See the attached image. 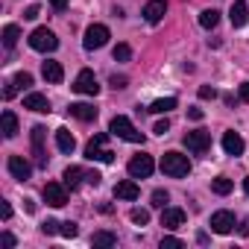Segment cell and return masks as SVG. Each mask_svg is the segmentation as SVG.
<instances>
[{
    "label": "cell",
    "instance_id": "obj_41",
    "mask_svg": "<svg viewBox=\"0 0 249 249\" xmlns=\"http://www.w3.org/2000/svg\"><path fill=\"white\" fill-rule=\"evenodd\" d=\"M188 117L191 120H202V108H188Z\"/></svg>",
    "mask_w": 249,
    "mask_h": 249
},
{
    "label": "cell",
    "instance_id": "obj_26",
    "mask_svg": "<svg viewBox=\"0 0 249 249\" xmlns=\"http://www.w3.org/2000/svg\"><path fill=\"white\" fill-rule=\"evenodd\" d=\"M18 38H21V30H18L15 24H6V27H3V44H6V50H12V47L18 44Z\"/></svg>",
    "mask_w": 249,
    "mask_h": 249
},
{
    "label": "cell",
    "instance_id": "obj_47",
    "mask_svg": "<svg viewBox=\"0 0 249 249\" xmlns=\"http://www.w3.org/2000/svg\"><path fill=\"white\" fill-rule=\"evenodd\" d=\"M243 191H246V194H249V176H246V179H243Z\"/></svg>",
    "mask_w": 249,
    "mask_h": 249
},
{
    "label": "cell",
    "instance_id": "obj_45",
    "mask_svg": "<svg viewBox=\"0 0 249 249\" xmlns=\"http://www.w3.org/2000/svg\"><path fill=\"white\" fill-rule=\"evenodd\" d=\"M24 208H27V211L33 214V211H36V202H33V199H24Z\"/></svg>",
    "mask_w": 249,
    "mask_h": 249
},
{
    "label": "cell",
    "instance_id": "obj_30",
    "mask_svg": "<svg viewBox=\"0 0 249 249\" xmlns=\"http://www.w3.org/2000/svg\"><path fill=\"white\" fill-rule=\"evenodd\" d=\"M129 59H132L129 44H117V47H114V62H129Z\"/></svg>",
    "mask_w": 249,
    "mask_h": 249
},
{
    "label": "cell",
    "instance_id": "obj_39",
    "mask_svg": "<svg viewBox=\"0 0 249 249\" xmlns=\"http://www.w3.org/2000/svg\"><path fill=\"white\" fill-rule=\"evenodd\" d=\"M50 6H53L56 12H65V9H68V0H50Z\"/></svg>",
    "mask_w": 249,
    "mask_h": 249
},
{
    "label": "cell",
    "instance_id": "obj_24",
    "mask_svg": "<svg viewBox=\"0 0 249 249\" xmlns=\"http://www.w3.org/2000/svg\"><path fill=\"white\" fill-rule=\"evenodd\" d=\"M179 103H176V97H164V100H156L147 111H156V114H167V111H173Z\"/></svg>",
    "mask_w": 249,
    "mask_h": 249
},
{
    "label": "cell",
    "instance_id": "obj_40",
    "mask_svg": "<svg viewBox=\"0 0 249 249\" xmlns=\"http://www.w3.org/2000/svg\"><path fill=\"white\" fill-rule=\"evenodd\" d=\"M0 217H3V220H9V217H12V205H9V202L0 205Z\"/></svg>",
    "mask_w": 249,
    "mask_h": 249
},
{
    "label": "cell",
    "instance_id": "obj_14",
    "mask_svg": "<svg viewBox=\"0 0 249 249\" xmlns=\"http://www.w3.org/2000/svg\"><path fill=\"white\" fill-rule=\"evenodd\" d=\"M164 15H167V3H164V0H150V3L144 6V18H147V24H159Z\"/></svg>",
    "mask_w": 249,
    "mask_h": 249
},
{
    "label": "cell",
    "instance_id": "obj_4",
    "mask_svg": "<svg viewBox=\"0 0 249 249\" xmlns=\"http://www.w3.org/2000/svg\"><path fill=\"white\" fill-rule=\"evenodd\" d=\"M30 47L38 50V53H53V50L59 47V38H56V33H50L47 27H38V30H33V36H30Z\"/></svg>",
    "mask_w": 249,
    "mask_h": 249
},
{
    "label": "cell",
    "instance_id": "obj_35",
    "mask_svg": "<svg viewBox=\"0 0 249 249\" xmlns=\"http://www.w3.org/2000/svg\"><path fill=\"white\" fill-rule=\"evenodd\" d=\"M153 132H156V135H167V132H170V120H167V117H164V120H159Z\"/></svg>",
    "mask_w": 249,
    "mask_h": 249
},
{
    "label": "cell",
    "instance_id": "obj_42",
    "mask_svg": "<svg viewBox=\"0 0 249 249\" xmlns=\"http://www.w3.org/2000/svg\"><path fill=\"white\" fill-rule=\"evenodd\" d=\"M161 246H182V240H179V237H164Z\"/></svg>",
    "mask_w": 249,
    "mask_h": 249
},
{
    "label": "cell",
    "instance_id": "obj_1",
    "mask_svg": "<svg viewBox=\"0 0 249 249\" xmlns=\"http://www.w3.org/2000/svg\"><path fill=\"white\" fill-rule=\"evenodd\" d=\"M108 132H111L114 138L129 141V144H144V132H138V129L132 126V120H129V117H123V114L111 117V123H108Z\"/></svg>",
    "mask_w": 249,
    "mask_h": 249
},
{
    "label": "cell",
    "instance_id": "obj_25",
    "mask_svg": "<svg viewBox=\"0 0 249 249\" xmlns=\"http://www.w3.org/2000/svg\"><path fill=\"white\" fill-rule=\"evenodd\" d=\"M217 21H220V12H217V9H202V12H199V27L214 30V27H217Z\"/></svg>",
    "mask_w": 249,
    "mask_h": 249
},
{
    "label": "cell",
    "instance_id": "obj_37",
    "mask_svg": "<svg viewBox=\"0 0 249 249\" xmlns=\"http://www.w3.org/2000/svg\"><path fill=\"white\" fill-rule=\"evenodd\" d=\"M108 82H111V88H114V91H120V88H126V76H111Z\"/></svg>",
    "mask_w": 249,
    "mask_h": 249
},
{
    "label": "cell",
    "instance_id": "obj_16",
    "mask_svg": "<svg viewBox=\"0 0 249 249\" xmlns=\"http://www.w3.org/2000/svg\"><path fill=\"white\" fill-rule=\"evenodd\" d=\"M223 150H226V156H243L246 144H243V138L237 132H226L223 135Z\"/></svg>",
    "mask_w": 249,
    "mask_h": 249
},
{
    "label": "cell",
    "instance_id": "obj_28",
    "mask_svg": "<svg viewBox=\"0 0 249 249\" xmlns=\"http://www.w3.org/2000/svg\"><path fill=\"white\" fill-rule=\"evenodd\" d=\"M211 191H214L217 196H226V194H231V179H226V176H217V179L211 182Z\"/></svg>",
    "mask_w": 249,
    "mask_h": 249
},
{
    "label": "cell",
    "instance_id": "obj_27",
    "mask_svg": "<svg viewBox=\"0 0 249 249\" xmlns=\"http://www.w3.org/2000/svg\"><path fill=\"white\" fill-rule=\"evenodd\" d=\"M91 243H94V246H114V243H117V234H114V231H94Z\"/></svg>",
    "mask_w": 249,
    "mask_h": 249
},
{
    "label": "cell",
    "instance_id": "obj_12",
    "mask_svg": "<svg viewBox=\"0 0 249 249\" xmlns=\"http://www.w3.org/2000/svg\"><path fill=\"white\" fill-rule=\"evenodd\" d=\"M234 226H237V223H234V214H231V211H217V214H211V231L229 234Z\"/></svg>",
    "mask_w": 249,
    "mask_h": 249
},
{
    "label": "cell",
    "instance_id": "obj_46",
    "mask_svg": "<svg viewBox=\"0 0 249 249\" xmlns=\"http://www.w3.org/2000/svg\"><path fill=\"white\" fill-rule=\"evenodd\" d=\"M240 234H249V217H246V223L240 226Z\"/></svg>",
    "mask_w": 249,
    "mask_h": 249
},
{
    "label": "cell",
    "instance_id": "obj_32",
    "mask_svg": "<svg viewBox=\"0 0 249 249\" xmlns=\"http://www.w3.org/2000/svg\"><path fill=\"white\" fill-rule=\"evenodd\" d=\"M12 82H15V85H18V91H21V88H30V85H33V76H30L27 71H21V73H15V79H12Z\"/></svg>",
    "mask_w": 249,
    "mask_h": 249
},
{
    "label": "cell",
    "instance_id": "obj_21",
    "mask_svg": "<svg viewBox=\"0 0 249 249\" xmlns=\"http://www.w3.org/2000/svg\"><path fill=\"white\" fill-rule=\"evenodd\" d=\"M56 147L62 150V153H73L76 150V138L71 135V129H56Z\"/></svg>",
    "mask_w": 249,
    "mask_h": 249
},
{
    "label": "cell",
    "instance_id": "obj_38",
    "mask_svg": "<svg viewBox=\"0 0 249 249\" xmlns=\"http://www.w3.org/2000/svg\"><path fill=\"white\" fill-rule=\"evenodd\" d=\"M38 12H41L38 6H27V12H24V18H27V21H36V18H38Z\"/></svg>",
    "mask_w": 249,
    "mask_h": 249
},
{
    "label": "cell",
    "instance_id": "obj_43",
    "mask_svg": "<svg viewBox=\"0 0 249 249\" xmlns=\"http://www.w3.org/2000/svg\"><path fill=\"white\" fill-rule=\"evenodd\" d=\"M240 100H243V103H249V82H243V85H240Z\"/></svg>",
    "mask_w": 249,
    "mask_h": 249
},
{
    "label": "cell",
    "instance_id": "obj_10",
    "mask_svg": "<svg viewBox=\"0 0 249 249\" xmlns=\"http://www.w3.org/2000/svg\"><path fill=\"white\" fill-rule=\"evenodd\" d=\"M6 167H9V173L18 179V182H27L30 176H33V164L24 159V156H9V161H6Z\"/></svg>",
    "mask_w": 249,
    "mask_h": 249
},
{
    "label": "cell",
    "instance_id": "obj_5",
    "mask_svg": "<svg viewBox=\"0 0 249 249\" xmlns=\"http://www.w3.org/2000/svg\"><path fill=\"white\" fill-rule=\"evenodd\" d=\"M182 144H185L194 156H208V150H211V135L202 132V129H196V132H185Z\"/></svg>",
    "mask_w": 249,
    "mask_h": 249
},
{
    "label": "cell",
    "instance_id": "obj_9",
    "mask_svg": "<svg viewBox=\"0 0 249 249\" xmlns=\"http://www.w3.org/2000/svg\"><path fill=\"white\" fill-rule=\"evenodd\" d=\"M44 202L53 205V208L68 205V188L59 185V182H47V185H44Z\"/></svg>",
    "mask_w": 249,
    "mask_h": 249
},
{
    "label": "cell",
    "instance_id": "obj_17",
    "mask_svg": "<svg viewBox=\"0 0 249 249\" xmlns=\"http://www.w3.org/2000/svg\"><path fill=\"white\" fill-rule=\"evenodd\" d=\"M76 120H82V123H91V120H97V108L94 106H88V103H71V108H68Z\"/></svg>",
    "mask_w": 249,
    "mask_h": 249
},
{
    "label": "cell",
    "instance_id": "obj_7",
    "mask_svg": "<svg viewBox=\"0 0 249 249\" xmlns=\"http://www.w3.org/2000/svg\"><path fill=\"white\" fill-rule=\"evenodd\" d=\"M71 88H73L76 94H85V97H97V94H100V85H97L94 71H79Z\"/></svg>",
    "mask_w": 249,
    "mask_h": 249
},
{
    "label": "cell",
    "instance_id": "obj_34",
    "mask_svg": "<svg viewBox=\"0 0 249 249\" xmlns=\"http://www.w3.org/2000/svg\"><path fill=\"white\" fill-rule=\"evenodd\" d=\"M59 229H62V223H56V220H44L41 223V231L44 234H59Z\"/></svg>",
    "mask_w": 249,
    "mask_h": 249
},
{
    "label": "cell",
    "instance_id": "obj_2",
    "mask_svg": "<svg viewBox=\"0 0 249 249\" xmlns=\"http://www.w3.org/2000/svg\"><path fill=\"white\" fill-rule=\"evenodd\" d=\"M161 173L170 176V179H182V176H188V173H191V161H188V156H182V153H164V156H161Z\"/></svg>",
    "mask_w": 249,
    "mask_h": 249
},
{
    "label": "cell",
    "instance_id": "obj_3",
    "mask_svg": "<svg viewBox=\"0 0 249 249\" xmlns=\"http://www.w3.org/2000/svg\"><path fill=\"white\" fill-rule=\"evenodd\" d=\"M106 132H100V135H94L88 144H85V159L88 161H103V164H114V153L111 150H106Z\"/></svg>",
    "mask_w": 249,
    "mask_h": 249
},
{
    "label": "cell",
    "instance_id": "obj_15",
    "mask_svg": "<svg viewBox=\"0 0 249 249\" xmlns=\"http://www.w3.org/2000/svg\"><path fill=\"white\" fill-rule=\"evenodd\" d=\"M24 108H30V111H38V114H47L50 111V100L44 97V94H27L24 97Z\"/></svg>",
    "mask_w": 249,
    "mask_h": 249
},
{
    "label": "cell",
    "instance_id": "obj_6",
    "mask_svg": "<svg viewBox=\"0 0 249 249\" xmlns=\"http://www.w3.org/2000/svg\"><path fill=\"white\" fill-rule=\"evenodd\" d=\"M111 38V33H108V27L106 24H91L88 30H85V50H100V47H106V41Z\"/></svg>",
    "mask_w": 249,
    "mask_h": 249
},
{
    "label": "cell",
    "instance_id": "obj_22",
    "mask_svg": "<svg viewBox=\"0 0 249 249\" xmlns=\"http://www.w3.org/2000/svg\"><path fill=\"white\" fill-rule=\"evenodd\" d=\"M82 179H88V173H85L82 167H68V170H65V188H71V191H76Z\"/></svg>",
    "mask_w": 249,
    "mask_h": 249
},
{
    "label": "cell",
    "instance_id": "obj_20",
    "mask_svg": "<svg viewBox=\"0 0 249 249\" xmlns=\"http://www.w3.org/2000/svg\"><path fill=\"white\" fill-rule=\"evenodd\" d=\"M229 18H231V27H246V21H249V9H246L243 0H234V3H231Z\"/></svg>",
    "mask_w": 249,
    "mask_h": 249
},
{
    "label": "cell",
    "instance_id": "obj_13",
    "mask_svg": "<svg viewBox=\"0 0 249 249\" xmlns=\"http://www.w3.org/2000/svg\"><path fill=\"white\" fill-rule=\"evenodd\" d=\"M114 196H117V199H126V202H135V199L141 196V188H138L132 179H123V182L114 185Z\"/></svg>",
    "mask_w": 249,
    "mask_h": 249
},
{
    "label": "cell",
    "instance_id": "obj_19",
    "mask_svg": "<svg viewBox=\"0 0 249 249\" xmlns=\"http://www.w3.org/2000/svg\"><path fill=\"white\" fill-rule=\"evenodd\" d=\"M41 76H44L47 82L59 85V82L65 79V71H62V65H59V62H41Z\"/></svg>",
    "mask_w": 249,
    "mask_h": 249
},
{
    "label": "cell",
    "instance_id": "obj_29",
    "mask_svg": "<svg viewBox=\"0 0 249 249\" xmlns=\"http://www.w3.org/2000/svg\"><path fill=\"white\" fill-rule=\"evenodd\" d=\"M129 220H132L135 226H147V223H150V211H147V208H132V211H129Z\"/></svg>",
    "mask_w": 249,
    "mask_h": 249
},
{
    "label": "cell",
    "instance_id": "obj_11",
    "mask_svg": "<svg viewBox=\"0 0 249 249\" xmlns=\"http://www.w3.org/2000/svg\"><path fill=\"white\" fill-rule=\"evenodd\" d=\"M44 135H47V129H44V126H33V156H36L38 167H47V150H44Z\"/></svg>",
    "mask_w": 249,
    "mask_h": 249
},
{
    "label": "cell",
    "instance_id": "obj_23",
    "mask_svg": "<svg viewBox=\"0 0 249 249\" xmlns=\"http://www.w3.org/2000/svg\"><path fill=\"white\" fill-rule=\"evenodd\" d=\"M18 135V117L15 111H3V138H15Z\"/></svg>",
    "mask_w": 249,
    "mask_h": 249
},
{
    "label": "cell",
    "instance_id": "obj_36",
    "mask_svg": "<svg viewBox=\"0 0 249 249\" xmlns=\"http://www.w3.org/2000/svg\"><path fill=\"white\" fill-rule=\"evenodd\" d=\"M199 97H202V100H214V97H217V91H214L211 85H202V88H199Z\"/></svg>",
    "mask_w": 249,
    "mask_h": 249
},
{
    "label": "cell",
    "instance_id": "obj_31",
    "mask_svg": "<svg viewBox=\"0 0 249 249\" xmlns=\"http://www.w3.org/2000/svg\"><path fill=\"white\" fill-rule=\"evenodd\" d=\"M167 202H170V194H167V191H161V188L153 191V205H156V208H167Z\"/></svg>",
    "mask_w": 249,
    "mask_h": 249
},
{
    "label": "cell",
    "instance_id": "obj_8",
    "mask_svg": "<svg viewBox=\"0 0 249 249\" xmlns=\"http://www.w3.org/2000/svg\"><path fill=\"white\" fill-rule=\"evenodd\" d=\"M126 170H129V176H132V179H147V176H153L156 161H153V156H132Z\"/></svg>",
    "mask_w": 249,
    "mask_h": 249
},
{
    "label": "cell",
    "instance_id": "obj_33",
    "mask_svg": "<svg viewBox=\"0 0 249 249\" xmlns=\"http://www.w3.org/2000/svg\"><path fill=\"white\" fill-rule=\"evenodd\" d=\"M59 234H62V237H76V234H79V229H76V223H71V220H68V223H62Z\"/></svg>",
    "mask_w": 249,
    "mask_h": 249
},
{
    "label": "cell",
    "instance_id": "obj_44",
    "mask_svg": "<svg viewBox=\"0 0 249 249\" xmlns=\"http://www.w3.org/2000/svg\"><path fill=\"white\" fill-rule=\"evenodd\" d=\"M3 243H6V246H15V234H9V231H3Z\"/></svg>",
    "mask_w": 249,
    "mask_h": 249
},
{
    "label": "cell",
    "instance_id": "obj_18",
    "mask_svg": "<svg viewBox=\"0 0 249 249\" xmlns=\"http://www.w3.org/2000/svg\"><path fill=\"white\" fill-rule=\"evenodd\" d=\"M161 226H164V229H179V226H185V211H182V208H164V211H161Z\"/></svg>",
    "mask_w": 249,
    "mask_h": 249
}]
</instances>
